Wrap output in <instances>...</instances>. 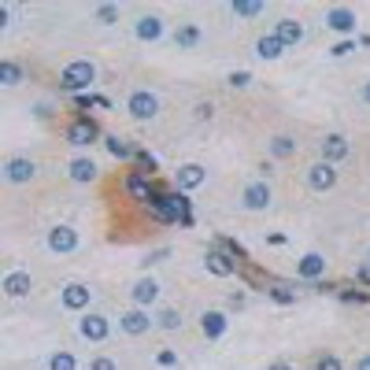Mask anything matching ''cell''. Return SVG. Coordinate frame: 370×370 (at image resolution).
Wrapping results in <instances>:
<instances>
[{
	"instance_id": "1",
	"label": "cell",
	"mask_w": 370,
	"mask_h": 370,
	"mask_svg": "<svg viewBox=\"0 0 370 370\" xmlns=\"http://www.w3.org/2000/svg\"><path fill=\"white\" fill-rule=\"evenodd\" d=\"M92 82H97V67H92L89 60H74V63H67V67H63V74H60V85L67 89V92H82V89H89Z\"/></svg>"
},
{
	"instance_id": "2",
	"label": "cell",
	"mask_w": 370,
	"mask_h": 370,
	"mask_svg": "<svg viewBox=\"0 0 370 370\" xmlns=\"http://www.w3.org/2000/svg\"><path fill=\"white\" fill-rule=\"evenodd\" d=\"M126 111L134 115L137 123H149V118L160 115V100H156V92H149V89H134L126 97Z\"/></svg>"
},
{
	"instance_id": "3",
	"label": "cell",
	"mask_w": 370,
	"mask_h": 370,
	"mask_svg": "<svg viewBox=\"0 0 370 370\" xmlns=\"http://www.w3.org/2000/svg\"><path fill=\"white\" fill-rule=\"evenodd\" d=\"M241 207L245 211H267L270 207V185L267 181H248L241 189Z\"/></svg>"
},
{
	"instance_id": "4",
	"label": "cell",
	"mask_w": 370,
	"mask_h": 370,
	"mask_svg": "<svg viewBox=\"0 0 370 370\" xmlns=\"http://www.w3.org/2000/svg\"><path fill=\"white\" fill-rule=\"evenodd\" d=\"M308 185L315 193H329L337 185V170H334V163H326V160H319V163H311L308 167Z\"/></svg>"
},
{
	"instance_id": "5",
	"label": "cell",
	"mask_w": 370,
	"mask_h": 370,
	"mask_svg": "<svg viewBox=\"0 0 370 370\" xmlns=\"http://www.w3.org/2000/svg\"><path fill=\"white\" fill-rule=\"evenodd\" d=\"M118 326H123V334L141 337V334H149V329H152V315L144 308H130V311L118 315Z\"/></svg>"
},
{
	"instance_id": "6",
	"label": "cell",
	"mask_w": 370,
	"mask_h": 370,
	"mask_svg": "<svg viewBox=\"0 0 370 370\" xmlns=\"http://www.w3.org/2000/svg\"><path fill=\"white\" fill-rule=\"evenodd\" d=\"M34 174H37V163L26 160V156H11V160L4 163V181H11V185L34 181Z\"/></svg>"
},
{
	"instance_id": "7",
	"label": "cell",
	"mask_w": 370,
	"mask_h": 370,
	"mask_svg": "<svg viewBox=\"0 0 370 370\" xmlns=\"http://www.w3.org/2000/svg\"><path fill=\"white\" fill-rule=\"evenodd\" d=\"M67 141L74 144V149H85V144L97 141V126H92V118H85V115L71 118V126H67Z\"/></svg>"
},
{
	"instance_id": "8",
	"label": "cell",
	"mask_w": 370,
	"mask_h": 370,
	"mask_svg": "<svg viewBox=\"0 0 370 370\" xmlns=\"http://www.w3.org/2000/svg\"><path fill=\"white\" fill-rule=\"evenodd\" d=\"M319 152H322L326 163H341V160H348L352 144H348V137H341V134H326L322 144H319Z\"/></svg>"
},
{
	"instance_id": "9",
	"label": "cell",
	"mask_w": 370,
	"mask_h": 370,
	"mask_svg": "<svg viewBox=\"0 0 370 370\" xmlns=\"http://www.w3.org/2000/svg\"><path fill=\"white\" fill-rule=\"evenodd\" d=\"M326 26L329 30H337V34H355V11L352 8H329L326 11Z\"/></svg>"
},
{
	"instance_id": "10",
	"label": "cell",
	"mask_w": 370,
	"mask_h": 370,
	"mask_svg": "<svg viewBox=\"0 0 370 370\" xmlns=\"http://www.w3.org/2000/svg\"><path fill=\"white\" fill-rule=\"evenodd\" d=\"M174 181H178V189H200V185L207 181V170L200 163H181Z\"/></svg>"
},
{
	"instance_id": "11",
	"label": "cell",
	"mask_w": 370,
	"mask_h": 370,
	"mask_svg": "<svg viewBox=\"0 0 370 370\" xmlns=\"http://www.w3.org/2000/svg\"><path fill=\"white\" fill-rule=\"evenodd\" d=\"M48 248H52V252H74V248H78V233L71 226H52L48 230Z\"/></svg>"
},
{
	"instance_id": "12",
	"label": "cell",
	"mask_w": 370,
	"mask_h": 370,
	"mask_svg": "<svg viewBox=\"0 0 370 370\" xmlns=\"http://www.w3.org/2000/svg\"><path fill=\"white\" fill-rule=\"evenodd\" d=\"M89 296H92L89 285L71 282L67 289H63V308H67V311H82V308H89Z\"/></svg>"
},
{
	"instance_id": "13",
	"label": "cell",
	"mask_w": 370,
	"mask_h": 370,
	"mask_svg": "<svg viewBox=\"0 0 370 370\" xmlns=\"http://www.w3.org/2000/svg\"><path fill=\"white\" fill-rule=\"evenodd\" d=\"M274 37H278L285 48H289V45H300V41H303V26H300L296 19H278V22H274Z\"/></svg>"
},
{
	"instance_id": "14",
	"label": "cell",
	"mask_w": 370,
	"mask_h": 370,
	"mask_svg": "<svg viewBox=\"0 0 370 370\" xmlns=\"http://www.w3.org/2000/svg\"><path fill=\"white\" fill-rule=\"evenodd\" d=\"M30 289H34V282H30V274H26V270H11V274H4V293H8L11 300L26 296Z\"/></svg>"
},
{
	"instance_id": "15",
	"label": "cell",
	"mask_w": 370,
	"mask_h": 370,
	"mask_svg": "<svg viewBox=\"0 0 370 370\" xmlns=\"http://www.w3.org/2000/svg\"><path fill=\"white\" fill-rule=\"evenodd\" d=\"M78 329H82V337H89V341H108V319L104 315H85L82 322H78Z\"/></svg>"
},
{
	"instance_id": "16",
	"label": "cell",
	"mask_w": 370,
	"mask_h": 370,
	"mask_svg": "<svg viewBox=\"0 0 370 370\" xmlns=\"http://www.w3.org/2000/svg\"><path fill=\"white\" fill-rule=\"evenodd\" d=\"M130 296H134L137 308L149 311V303H156V296H160V285H156L152 278H141V282H137L134 289H130Z\"/></svg>"
},
{
	"instance_id": "17",
	"label": "cell",
	"mask_w": 370,
	"mask_h": 370,
	"mask_svg": "<svg viewBox=\"0 0 370 370\" xmlns=\"http://www.w3.org/2000/svg\"><path fill=\"white\" fill-rule=\"evenodd\" d=\"M71 178L74 181H97V163L89 160V156H78V160H71Z\"/></svg>"
},
{
	"instance_id": "18",
	"label": "cell",
	"mask_w": 370,
	"mask_h": 370,
	"mask_svg": "<svg viewBox=\"0 0 370 370\" xmlns=\"http://www.w3.org/2000/svg\"><path fill=\"white\" fill-rule=\"evenodd\" d=\"M200 329H204L211 341L222 337V334H226V315H222V311H207L204 319H200Z\"/></svg>"
},
{
	"instance_id": "19",
	"label": "cell",
	"mask_w": 370,
	"mask_h": 370,
	"mask_svg": "<svg viewBox=\"0 0 370 370\" xmlns=\"http://www.w3.org/2000/svg\"><path fill=\"white\" fill-rule=\"evenodd\" d=\"M296 270H300V278H322V274H326V259H322L319 252H308V256L300 259Z\"/></svg>"
},
{
	"instance_id": "20",
	"label": "cell",
	"mask_w": 370,
	"mask_h": 370,
	"mask_svg": "<svg viewBox=\"0 0 370 370\" xmlns=\"http://www.w3.org/2000/svg\"><path fill=\"white\" fill-rule=\"evenodd\" d=\"M230 11H233L237 19H256V15H263V11H267V4H263V0H233Z\"/></svg>"
},
{
	"instance_id": "21",
	"label": "cell",
	"mask_w": 370,
	"mask_h": 370,
	"mask_svg": "<svg viewBox=\"0 0 370 370\" xmlns=\"http://www.w3.org/2000/svg\"><path fill=\"white\" fill-rule=\"evenodd\" d=\"M282 52H285V45L278 41L274 34H267V37H259V41H256V56H259V60H278Z\"/></svg>"
},
{
	"instance_id": "22",
	"label": "cell",
	"mask_w": 370,
	"mask_h": 370,
	"mask_svg": "<svg viewBox=\"0 0 370 370\" xmlns=\"http://www.w3.org/2000/svg\"><path fill=\"white\" fill-rule=\"evenodd\" d=\"M141 41H156V37L163 34V22L156 19V15H144V19H137V30H134Z\"/></svg>"
},
{
	"instance_id": "23",
	"label": "cell",
	"mask_w": 370,
	"mask_h": 370,
	"mask_svg": "<svg viewBox=\"0 0 370 370\" xmlns=\"http://www.w3.org/2000/svg\"><path fill=\"white\" fill-rule=\"evenodd\" d=\"M174 45H178V48H193V45H200V26H193V22L178 26V34H174Z\"/></svg>"
},
{
	"instance_id": "24",
	"label": "cell",
	"mask_w": 370,
	"mask_h": 370,
	"mask_svg": "<svg viewBox=\"0 0 370 370\" xmlns=\"http://www.w3.org/2000/svg\"><path fill=\"white\" fill-rule=\"evenodd\" d=\"M207 270L211 274H219V278H226V274H233V263H230V256H222V252H207Z\"/></svg>"
},
{
	"instance_id": "25",
	"label": "cell",
	"mask_w": 370,
	"mask_h": 370,
	"mask_svg": "<svg viewBox=\"0 0 370 370\" xmlns=\"http://www.w3.org/2000/svg\"><path fill=\"white\" fill-rule=\"evenodd\" d=\"M0 82L4 85H19L22 82V67L15 60H0Z\"/></svg>"
},
{
	"instance_id": "26",
	"label": "cell",
	"mask_w": 370,
	"mask_h": 370,
	"mask_svg": "<svg viewBox=\"0 0 370 370\" xmlns=\"http://www.w3.org/2000/svg\"><path fill=\"white\" fill-rule=\"evenodd\" d=\"M270 156L274 160H289V156H296V141L293 137H274L270 141Z\"/></svg>"
},
{
	"instance_id": "27",
	"label": "cell",
	"mask_w": 370,
	"mask_h": 370,
	"mask_svg": "<svg viewBox=\"0 0 370 370\" xmlns=\"http://www.w3.org/2000/svg\"><path fill=\"white\" fill-rule=\"evenodd\" d=\"M92 19L104 22V26H111V22H118V8L115 4H97V8H92Z\"/></svg>"
},
{
	"instance_id": "28",
	"label": "cell",
	"mask_w": 370,
	"mask_h": 370,
	"mask_svg": "<svg viewBox=\"0 0 370 370\" xmlns=\"http://www.w3.org/2000/svg\"><path fill=\"white\" fill-rule=\"evenodd\" d=\"M108 149H111L115 160H130V156H134V149H130L123 137H108Z\"/></svg>"
},
{
	"instance_id": "29",
	"label": "cell",
	"mask_w": 370,
	"mask_h": 370,
	"mask_svg": "<svg viewBox=\"0 0 370 370\" xmlns=\"http://www.w3.org/2000/svg\"><path fill=\"white\" fill-rule=\"evenodd\" d=\"M48 370H74V355L71 352H56L48 359Z\"/></svg>"
},
{
	"instance_id": "30",
	"label": "cell",
	"mask_w": 370,
	"mask_h": 370,
	"mask_svg": "<svg viewBox=\"0 0 370 370\" xmlns=\"http://www.w3.org/2000/svg\"><path fill=\"white\" fill-rule=\"evenodd\" d=\"M160 326H163V329H181V315H178V311H163V315H160Z\"/></svg>"
},
{
	"instance_id": "31",
	"label": "cell",
	"mask_w": 370,
	"mask_h": 370,
	"mask_svg": "<svg viewBox=\"0 0 370 370\" xmlns=\"http://www.w3.org/2000/svg\"><path fill=\"white\" fill-rule=\"evenodd\" d=\"M315 370H341V359L337 355H319V359H315Z\"/></svg>"
},
{
	"instance_id": "32",
	"label": "cell",
	"mask_w": 370,
	"mask_h": 370,
	"mask_svg": "<svg viewBox=\"0 0 370 370\" xmlns=\"http://www.w3.org/2000/svg\"><path fill=\"white\" fill-rule=\"evenodd\" d=\"M230 85H233V89L252 85V74H248V71H233V74H230Z\"/></svg>"
},
{
	"instance_id": "33",
	"label": "cell",
	"mask_w": 370,
	"mask_h": 370,
	"mask_svg": "<svg viewBox=\"0 0 370 370\" xmlns=\"http://www.w3.org/2000/svg\"><path fill=\"white\" fill-rule=\"evenodd\" d=\"M89 370H118V363H115V359H108V355H97V359L89 363Z\"/></svg>"
},
{
	"instance_id": "34",
	"label": "cell",
	"mask_w": 370,
	"mask_h": 370,
	"mask_svg": "<svg viewBox=\"0 0 370 370\" xmlns=\"http://www.w3.org/2000/svg\"><path fill=\"white\" fill-rule=\"evenodd\" d=\"M352 48H355L352 41H341V45H334V48H329V56H337V60H341V56H348Z\"/></svg>"
},
{
	"instance_id": "35",
	"label": "cell",
	"mask_w": 370,
	"mask_h": 370,
	"mask_svg": "<svg viewBox=\"0 0 370 370\" xmlns=\"http://www.w3.org/2000/svg\"><path fill=\"white\" fill-rule=\"evenodd\" d=\"M156 363H160V366H174L178 355H174V352H160V355H156Z\"/></svg>"
},
{
	"instance_id": "36",
	"label": "cell",
	"mask_w": 370,
	"mask_h": 370,
	"mask_svg": "<svg viewBox=\"0 0 370 370\" xmlns=\"http://www.w3.org/2000/svg\"><path fill=\"white\" fill-rule=\"evenodd\" d=\"M211 111H215L211 104H200V108H196V118H211Z\"/></svg>"
},
{
	"instance_id": "37",
	"label": "cell",
	"mask_w": 370,
	"mask_h": 370,
	"mask_svg": "<svg viewBox=\"0 0 370 370\" xmlns=\"http://www.w3.org/2000/svg\"><path fill=\"white\" fill-rule=\"evenodd\" d=\"M355 370H370V355H359V359H355Z\"/></svg>"
},
{
	"instance_id": "38",
	"label": "cell",
	"mask_w": 370,
	"mask_h": 370,
	"mask_svg": "<svg viewBox=\"0 0 370 370\" xmlns=\"http://www.w3.org/2000/svg\"><path fill=\"white\" fill-rule=\"evenodd\" d=\"M359 278H363V282H370V259H366L363 267H359Z\"/></svg>"
},
{
	"instance_id": "39",
	"label": "cell",
	"mask_w": 370,
	"mask_h": 370,
	"mask_svg": "<svg viewBox=\"0 0 370 370\" xmlns=\"http://www.w3.org/2000/svg\"><path fill=\"white\" fill-rule=\"evenodd\" d=\"M267 370H293V366H289V363H270Z\"/></svg>"
},
{
	"instance_id": "40",
	"label": "cell",
	"mask_w": 370,
	"mask_h": 370,
	"mask_svg": "<svg viewBox=\"0 0 370 370\" xmlns=\"http://www.w3.org/2000/svg\"><path fill=\"white\" fill-rule=\"evenodd\" d=\"M359 97H363V104H370V82L363 85V92H359Z\"/></svg>"
}]
</instances>
